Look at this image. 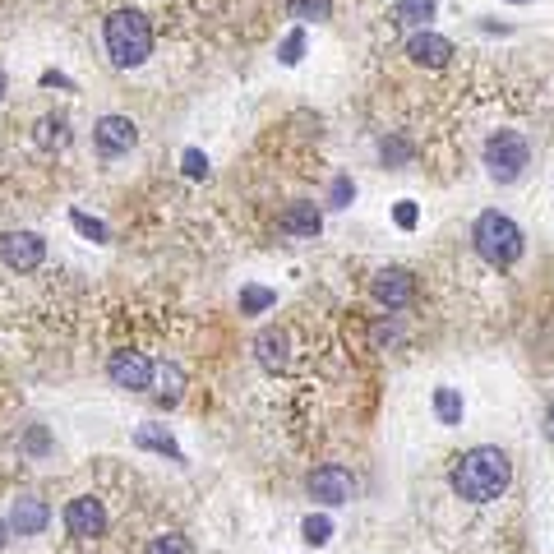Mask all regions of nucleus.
<instances>
[{
	"label": "nucleus",
	"mask_w": 554,
	"mask_h": 554,
	"mask_svg": "<svg viewBox=\"0 0 554 554\" xmlns=\"http://www.w3.org/2000/svg\"><path fill=\"white\" fill-rule=\"evenodd\" d=\"M508 481H513V462H508L504 448H467L458 462H453V471H448V485H453V494L458 499H467V504H490V499H499V494L508 490Z\"/></svg>",
	"instance_id": "nucleus-1"
},
{
	"label": "nucleus",
	"mask_w": 554,
	"mask_h": 554,
	"mask_svg": "<svg viewBox=\"0 0 554 554\" xmlns=\"http://www.w3.org/2000/svg\"><path fill=\"white\" fill-rule=\"evenodd\" d=\"M471 241H476V254H481L490 268H513L522 259V231L513 217L504 213H481L476 227H471Z\"/></svg>",
	"instance_id": "nucleus-2"
},
{
	"label": "nucleus",
	"mask_w": 554,
	"mask_h": 554,
	"mask_svg": "<svg viewBox=\"0 0 554 554\" xmlns=\"http://www.w3.org/2000/svg\"><path fill=\"white\" fill-rule=\"evenodd\" d=\"M107 51H111V65H121V70L144 65L148 51H153V28H148L144 14H134V10L111 14L107 19Z\"/></svg>",
	"instance_id": "nucleus-3"
},
{
	"label": "nucleus",
	"mask_w": 554,
	"mask_h": 554,
	"mask_svg": "<svg viewBox=\"0 0 554 554\" xmlns=\"http://www.w3.org/2000/svg\"><path fill=\"white\" fill-rule=\"evenodd\" d=\"M527 162H531V144L522 139L518 130L490 134V144H485V167H490V176H494L499 185L518 181L522 171H527Z\"/></svg>",
	"instance_id": "nucleus-4"
},
{
	"label": "nucleus",
	"mask_w": 554,
	"mask_h": 554,
	"mask_svg": "<svg viewBox=\"0 0 554 554\" xmlns=\"http://www.w3.org/2000/svg\"><path fill=\"white\" fill-rule=\"evenodd\" d=\"M42 259H47V241L37 231H5L0 236V264L10 273H33V268H42Z\"/></svg>",
	"instance_id": "nucleus-5"
},
{
	"label": "nucleus",
	"mask_w": 554,
	"mask_h": 554,
	"mask_svg": "<svg viewBox=\"0 0 554 554\" xmlns=\"http://www.w3.org/2000/svg\"><path fill=\"white\" fill-rule=\"evenodd\" d=\"M305 490H310V499H319V504L338 508V504H351V494H356V476H351L347 467H338V462H328V467L310 471Z\"/></svg>",
	"instance_id": "nucleus-6"
},
{
	"label": "nucleus",
	"mask_w": 554,
	"mask_h": 554,
	"mask_svg": "<svg viewBox=\"0 0 554 554\" xmlns=\"http://www.w3.org/2000/svg\"><path fill=\"white\" fill-rule=\"evenodd\" d=\"M107 374H111V384L130 388V393H144V388H153V379H157L153 361H148L144 351H111Z\"/></svg>",
	"instance_id": "nucleus-7"
},
{
	"label": "nucleus",
	"mask_w": 554,
	"mask_h": 554,
	"mask_svg": "<svg viewBox=\"0 0 554 554\" xmlns=\"http://www.w3.org/2000/svg\"><path fill=\"white\" fill-rule=\"evenodd\" d=\"M370 296L384 310H407L411 301H416V277L407 273V268H379L370 282Z\"/></svg>",
	"instance_id": "nucleus-8"
},
{
	"label": "nucleus",
	"mask_w": 554,
	"mask_h": 554,
	"mask_svg": "<svg viewBox=\"0 0 554 554\" xmlns=\"http://www.w3.org/2000/svg\"><path fill=\"white\" fill-rule=\"evenodd\" d=\"M65 527H70V536H79V541H93V536L107 531V504H102L97 494H79V499L65 504Z\"/></svg>",
	"instance_id": "nucleus-9"
},
{
	"label": "nucleus",
	"mask_w": 554,
	"mask_h": 554,
	"mask_svg": "<svg viewBox=\"0 0 554 554\" xmlns=\"http://www.w3.org/2000/svg\"><path fill=\"white\" fill-rule=\"evenodd\" d=\"M51 522V508L47 499H37V494H19L10 504V531L14 536H42Z\"/></svg>",
	"instance_id": "nucleus-10"
},
{
	"label": "nucleus",
	"mask_w": 554,
	"mask_h": 554,
	"mask_svg": "<svg viewBox=\"0 0 554 554\" xmlns=\"http://www.w3.org/2000/svg\"><path fill=\"white\" fill-rule=\"evenodd\" d=\"M93 139H97V148H102L107 157L130 153V148L139 144V125H134L130 116H102L97 130H93Z\"/></svg>",
	"instance_id": "nucleus-11"
},
{
	"label": "nucleus",
	"mask_w": 554,
	"mask_h": 554,
	"mask_svg": "<svg viewBox=\"0 0 554 554\" xmlns=\"http://www.w3.org/2000/svg\"><path fill=\"white\" fill-rule=\"evenodd\" d=\"M407 56L411 65H425V70H439V65L453 61V42L439 33H411L407 37Z\"/></svg>",
	"instance_id": "nucleus-12"
},
{
	"label": "nucleus",
	"mask_w": 554,
	"mask_h": 554,
	"mask_svg": "<svg viewBox=\"0 0 554 554\" xmlns=\"http://www.w3.org/2000/svg\"><path fill=\"white\" fill-rule=\"evenodd\" d=\"M254 356H259V365H264L268 374H282L287 370V333H277V328H264L259 338H254Z\"/></svg>",
	"instance_id": "nucleus-13"
},
{
	"label": "nucleus",
	"mask_w": 554,
	"mask_h": 554,
	"mask_svg": "<svg viewBox=\"0 0 554 554\" xmlns=\"http://www.w3.org/2000/svg\"><path fill=\"white\" fill-rule=\"evenodd\" d=\"M277 227L287 231V236H319L324 217H319V208H314V204H291L287 213L277 217Z\"/></svg>",
	"instance_id": "nucleus-14"
},
{
	"label": "nucleus",
	"mask_w": 554,
	"mask_h": 554,
	"mask_svg": "<svg viewBox=\"0 0 554 554\" xmlns=\"http://www.w3.org/2000/svg\"><path fill=\"white\" fill-rule=\"evenodd\" d=\"M134 444L148 448V453H162V458H171V462H185L181 444H176L167 430H157V425H139V430H134Z\"/></svg>",
	"instance_id": "nucleus-15"
},
{
	"label": "nucleus",
	"mask_w": 554,
	"mask_h": 554,
	"mask_svg": "<svg viewBox=\"0 0 554 554\" xmlns=\"http://www.w3.org/2000/svg\"><path fill=\"white\" fill-rule=\"evenodd\" d=\"M33 139H37V148H42V153L70 148V121H65V116H42V121H37V130H33Z\"/></svg>",
	"instance_id": "nucleus-16"
},
{
	"label": "nucleus",
	"mask_w": 554,
	"mask_h": 554,
	"mask_svg": "<svg viewBox=\"0 0 554 554\" xmlns=\"http://www.w3.org/2000/svg\"><path fill=\"white\" fill-rule=\"evenodd\" d=\"M157 379H162L157 402H162V407H176V402H181V393H185V370H181V365H162V370H157Z\"/></svg>",
	"instance_id": "nucleus-17"
},
{
	"label": "nucleus",
	"mask_w": 554,
	"mask_h": 554,
	"mask_svg": "<svg viewBox=\"0 0 554 554\" xmlns=\"http://www.w3.org/2000/svg\"><path fill=\"white\" fill-rule=\"evenodd\" d=\"M434 416H439V425H462L458 388H434Z\"/></svg>",
	"instance_id": "nucleus-18"
},
{
	"label": "nucleus",
	"mask_w": 554,
	"mask_h": 554,
	"mask_svg": "<svg viewBox=\"0 0 554 554\" xmlns=\"http://www.w3.org/2000/svg\"><path fill=\"white\" fill-rule=\"evenodd\" d=\"M287 14L301 19V24H319V19H333V0H287Z\"/></svg>",
	"instance_id": "nucleus-19"
},
{
	"label": "nucleus",
	"mask_w": 554,
	"mask_h": 554,
	"mask_svg": "<svg viewBox=\"0 0 554 554\" xmlns=\"http://www.w3.org/2000/svg\"><path fill=\"white\" fill-rule=\"evenodd\" d=\"M144 554H194V545H190V536H181V531H162V536L148 541Z\"/></svg>",
	"instance_id": "nucleus-20"
},
{
	"label": "nucleus",
	"mask_w": 554,
	"mask_h": 554,
	"mask_svg": "<svg viewBox=\"0 0 554 554\" xmlns=\"http://www.w3.org/2000/svg\"><path fill=\"white\" fill-rule=\"evenodd\" d=\"M434 5H439V0H398L393 19H398V24H425L434 14Z\"/></svg>",
	"instance_id": "nucleus-21"
},
{
	"label": "nucleus",
	"mask_w": 554,
	"mask_h": 554,
	"mask_svg": "<svg viewBox=\"0 0 554 554\" xmlns=\"http://www.w3.org/2000/svg\"><path fill=\"white\" fill-rule=\"evenodd\" d=\"M277 305V291L268 287H241V314H264Z\"/></svg>",
	"instance_id": "nucleus-22"
},
{
	"label": "nucleus",
	"mask_w": 554,
	"mask_h": 554,
	"mask_svg": "<svg viewBox=\"0 0 554 554\" xmlns=\"http://www.w3.org/2000/svg\"><path fill=\"white\" fill-rule=\"evenodd\" d=\"M301 536H305V545H328L333 541V522H328L324 513H319V518L310 513V518L301 522Z\"/></svg>",
	"instance_id": "nucleus-23"
},
{
	"label": "nucleus",
	"mask_w": 554,
	"mask_h": 554,
	"mask_svg": "<svg viewBox=\"0 0 554 554\" xmlns=\"http://www.w3.org/2000/svg\"><path fill=\"white\" fill-rule=\"evenodd\" d=\"M181 167H185V176H190V181H208V157L199 153V148H185Z\"/></svg>",
	"instance_id": "nucleus-24"
},
{
	"label": "nucleus",
	"mask_w": 554,
	"mask_h": 554,
	"mask_svg": "<svg viewBox=\"0 0 554 554\" xmlns=\"http://www.w3.org/2000/svg\"><path fill=\"white\" fill-rule=\"evenodd\" d=\"M70 222H74L79 231H84L88 241H107V227H102L97 217H88V213H70Z\"/></svg>",
	"instance_id": "nucleus-25"
},
{
	"label": "nucleus",
	"mask_w": 554,
	"mask_h": 554,
	"mask_svg": "<svg viewBox=\"0 0 554 554\" xmlns=\"http://www.w3.org/2000/svg\"><path fill=\"white\" fill-rule=\"evenodd\" d=\"M301 51H305V33L296 28V33H287V42H282L277 56H282V65H296V61H301Z\"/></svg>",
	"instance_id": "nucleus-26"
},
{
	"label": "nucleus",
	"mask_w": 554,
	"mask_h": 554,
	"mask_svg": "<svg viewBox=\"0 0 554 554\" xmlns=\"http://www.w3.org/2000/svg\"><path fill=\"white\" fill-rule=\"evenodd\" d=\"M379 157H384L388 167H398V162H407V157H411V148L402 144V139H384V144H379Z\"/></svg>",
	"instance_id": "nucleus-27"
},
{
	"label": "nucleus",
	"mask_w": 554,
	"mask_h": 554,
	"mask_svg": "<svg viewBox=\"0 0 554 554\" xmlns=\"http://www.w3.org/2000/svg\"><path fill=\"white\" fill-rule=\"evenodd\" d=\"M351 194H356V185H351L347 176H338V181H333V190H328V204H333V208H347Z\"/></svg>",
	"instance_id": "nucleus-28"
},
{
	"label": "nucleus",
	"mask_w": 554,
	"mask_h": 554,
	"mask_svg": "<svg viewBox=\"0 0 554 554\" xmlns=\"http://www.w3.org/2000/svg\"><path fill=\"white\" fill-rule=\"evenodd\" d=\"M24 448H28V453H37V458H42V453H47V448H51V434L42 430V425H33V430L24 434Z\"/></svg>",
	"instance_id": "nucleus-29"
},
{
	"label": "nucleus",
	"mask_w": 554,
	"mask_h": 554,
	"mask_svg": "<svg viewBox=\"0 0 554 554\" xmlns=\"http://www.w3.org/2000/svg\"><path fill=\"white\" fill-rule=\"evenodd\" d=\"M393 217H398V227H416V204H411V199H402L398 208H393Z\"/></svg>",
	"instance_id": "nucleus-30"
},
{
	"label": "nucleus",
	"mask_w": 554,
	"mask_h": 554,
	"mask_svg": "<svg viewBox=\"0 0 554 554\" xmlns=\"http://www.w3.org/2000/svg\"><path fill=\"white\" fill-rule=\"evenodd\" d=\"M5 93H10V79H5V70H0V102H5Z\"/></svg>",
	"instance_id": "nucleus-31"
},
{
	"label": "nucleus",
	"mask_w": 554,
	"mask_h": 554,
	"mask_svg": "<svg viewBox=\"0 0 554 554\" xmlns=\"http://www.w3.org/2000/svg\"><path fill=\"white\" fill-rule=\"evenodd\" d=\"M545 434L554 439V407H550V416H545Z\"/></svg>",
	"instance_id": "nucleus-32"
},
{
	"label": "nucleus",
	"mask_w": 554,
	"mask_h": 554,
	"mask_svg": "<svg viewBox=\"0 0 554 554\" xmlns=\"http://www.w3.org/2000/svg\"><path fill=\"white\" fill-rule=\"evenodd\" d=\"M0 550H5V527H0Z\"/></svg>",
	"instance_id": "nucleus-33"
},
{
	"label": "nucleus",
	"mask_w": 554,
	"mask_h": 554,
	"mask_svg": "<svg viewBox=\"0 0 554 554\" xmlns=\"http://www.w3.org/2000/svg\"><path fill=\"white\" fill-rule=\"evenodd\" d=\"M513 5H527V0H513Z\"/></svg>",
	"instance_id": "nucleus-34"
}]
</instances>
